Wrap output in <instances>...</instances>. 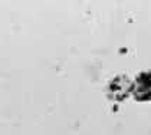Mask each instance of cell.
Returning a JSON list of instances; mask_svg holds the SVG:
<instances>
[{
  "instance_id": "7a4b0ae2",
  "label": "cell",
  "mask_w": 151,
  "mask_h": 135,
  "mask_svg": "<svg viewBox=\"0 0 151 135\" xmlns=\"http://www.w3.org/2000/svg\"><path fill=\"white\" fill-rule=\"evenodd\" d=\"M131 89H132V82H131L125 75L116 76V78L109 83V88H108L109 95L114 96L112 99H118V101L125 99L127 95L131 92Z\"/></svg>"
},
{
  "instance_id": "6da1fadb",
  "label": "cell",
  "mask_w": 151,
  "mask_h": 135,
  "mask_svg": "<svg viewBox=\"0 0 151 135\" xmlns=\"http://www.w3.org/2000/svg\"><path fill=\"white\" fill-rule=\"evenodd\" d=\"M132 95L138 102L151 101V70L139 72L132 82Z\"/></svg>"
}]
</instances>
